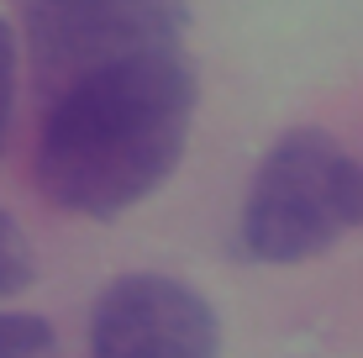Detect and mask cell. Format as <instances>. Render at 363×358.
Segmentation results:
<instances>
[{
    "instance_id": "4",
    "label": "cell",
    "mask_w": 363,
    "mask_h": 358,
    "mask_svg": "<svg viewBox=\"0 0 363 358\" xmlns=\"http://www.w3.org/2000/svg\"><path fill=\"white\" fill-rule=\"evenodd\" d=\"M221 327L200 290L169 274H121L90 311V358H216Z\"/></svg>"
},
{
    "instance_id": "7",
    "label": "cell",
    "mask_w": 363,
    "mask_h": 358,
    "mask_svg": "<svg viewBox=\"0 0 363 358\" xmlns=\"http://www.w3.org/2000/svg\"><path fill=\"white\" fill-rule=\"evenodd\" d=\"M11 106H16V32L0 21V153L11 132Z\"/></svg>"
},
{
    "instance_id": "6",
    "label": "cell",
    "mask_w": 363,
    "mask_h": 358,
    "mask_svg": "<svg viewBox=\"0 0 363 358\" xmlns=\"http://www.w3.org/2000/svg\"><path fill=\"white\" fill-rule=\"evenodd\" d=\"M53 348V327L27 311H0V358H43Z\"/></svg>"
},
{
    "instance_id": "5",
    "label": "cell",
    "mask_w": 363,
    "mask_h": 358,
    "mask_svg": "<svg viewBox=\"0 0 363 358\" xmlns=\"http://www.w3.org/2000/svg\"><path fill=\"white\" fill-rule=\"evenodd\" d=\"M32 274H37L32 242H27V232H21V221L0 206V301H6V295H21L32 285Z\"/></svg>"
},
{
    "instance_id": "1",
    "label": "cell",
    "mask_w": 363,
    "mask_h": 358,
    "mask_svg": "<svg viewBox=\"0 0 363 358\" xmlns=\"http://www.w3.org/2000/svg\"><path fill=\"white\" fill-rule=\"evenodd\" d=\"M200 101L184 47L111 64L48 101L37 138V190L79 216H121L184 158Z\"/></svg>"
},
{
    "instance_id": "3",
    "label": "cell",
    "mask_w": 363,
    "mask_h": 358,
    "mask_svg": "<svg viewBox=\"0 0 363 358\" xmlns=\"http://www.w3.org/2000/svg\"><path fill=\"white\" fill-rule=\"evenodd\" d=\"M21 27H27L37 90L58 101L64 90L111 64L179 47V37L190 32V6L184 0H27Z\"/></svg>"
},
{
    "instance_id": "2",
    "label": "cell",
    "mask_w": 363,
    "mask_h": 358,
    "mask_svg": "<svg viewBox=\"0 0 363 358\" xmlns=\"http://www.w3.org/2000/svg\"><path fill=\"white\" fill-rule=\"evenodd\" d=\"M363 227V158L332 132L295 127L269 147L242 211V253L258 264H300Z\"/></svg>"
}]
</instances>
